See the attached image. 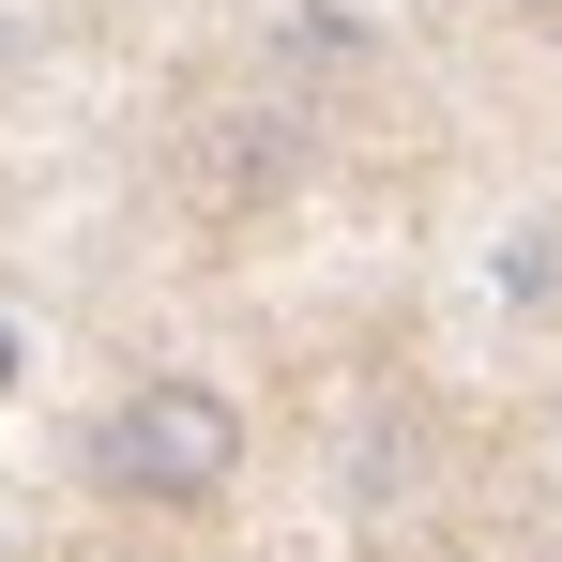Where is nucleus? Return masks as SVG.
<instances>
[{
    "label": "nucleus",
    "instance_id": "1",
    "mask_svg": "<svg viewBox=\"0 0 562 562\" xmlns=\"http://www.w3.org/2000/svg\"><path fill=\"white\" fill-rule=\"evenodd\" d=\"M92 471H106V502H228V486H244L228 380H137L92 426Z\"/></svg>",
    "mask_w": 562,
    "mask_h": 562
},
{
    "label": "nucleus",
    "instance_id": "2",
    "mask_svg": "<svg viewBox=\"0 0 562 562\" xmlns=\"http://www.w3.org/2000/svg\"><path fill=\"white\" fill-rule=\"evenodd\" d=\"M517 15H562V0H517Z\"/></svg>",
    "mask_w": 562,
    "mask_h": 562
}]
</instances>
